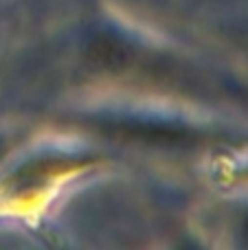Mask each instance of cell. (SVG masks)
Here are the masks:
<instances>
[{
	"mask_svg": "<svg viewBox=\"0 0 248 250\" xmlns=\"http://www.w3.org/2000/svg\"><path fill=\"white\" fill-rule=\"evenodd\" d=\"M99 132L117 141L139 143V145H193L200 141V134L187 127L174 125H152L134 121H103L97 125Z\"/></svg>",
	"mask_w": 248,
	"mask_h": 250,
	"instance_id": "cell-1",
	"label": "cell"
},
{
	"mask_svg": "<svg viewBox=\"0 0 248 250\" xmlns=\"http://www.w3.org/2000/svg\"><path fill=\"white\" fill-rule=\"evenodd\" d=\"M244 235H246V239H248V222L244 224Z\"/></svg>",
	"mask_w": 248,
	"mask_h": 250,
	"instance_id": "cell-2",
	"label": "cell"
}]
</instances>
